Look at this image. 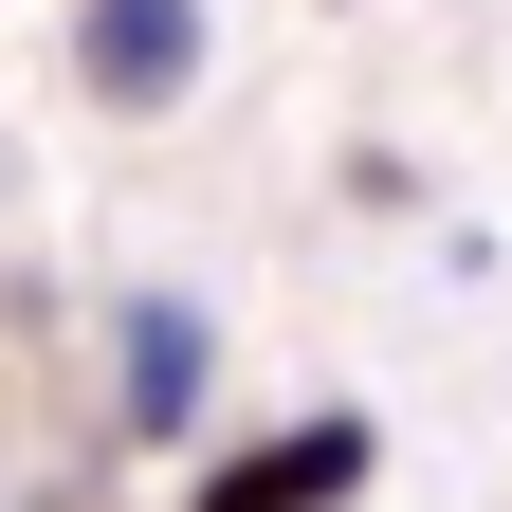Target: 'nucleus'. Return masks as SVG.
Segmentation results:
<instances>
[{
	"mask_svg": "<svg viewBox=\"0 0 512 512\" xmlns=\"http://www.w3.org/2000/svg\"><path fill=\"white\" fill-rule=\"evenodd\" d=\"M366 476H384V439H366V421L330 403V421H275L256 458H220V476L183 494V512H348Z\"/></svg>",
	"mask_w": 512,
	"mask_h": 512,
	"instance_id": "obj_1",
	"label": "nucleus"
},
{
	"mask_svg": "<svg viewBox=\"0 0 512 512\" xmlns=\"http://www.w3.org/2000/svg\"><path fill=\"white\" fill-rule=\"evenodd\" d=\"M74 74L110 110H165L183 74H202V0H92V19H74Z\"/></svg>",
	"mask_w": 512,
	"mask_h": 512,
	"instance_id": "obj_2",
	"label": "nucleus"
},
{
	"mask_svg": "<svg viewBox=\"0 0 512 512\" xmlns=\"http://www.w3.org/2000/svg\"><path fill=\"white\" fill-rule=\"evenodd\" d=\"M183 403H202V311H128V421H183Z\"/></svg>",
	"mask_w": 512,
	"mask_h": 512,
	"instance_id": "obj_3",
	"label": "nucleus"
}]
</instances>
